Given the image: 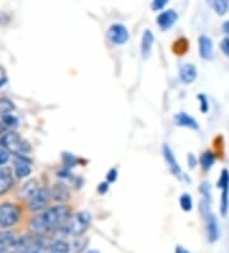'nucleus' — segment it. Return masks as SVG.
<instances>
[{"instance_id": "nucleus-1", "label": "nucleus", "mask_w": 229, "mask_h": 253, "mask_svg": "<svg viewBox=\"0 0 229 253\" xmlns=\"http://www.w3.org/2000/svg\"><path fill=\"white\" fill-rule=\"evenodd\" d=\"M70 216V207L66 205H56V206L45 210L40 215L32 217L30 222L31 232L32 234L45 237L49 233L60 230Z\"/></svg>"}, {"instance_id": "nucleus-2", "label": "nucleus", "mask_w": 229, "mask_h": 253, "mask_svg": "<svg viewBox=\"0 0 229 253\" xmlns=\"http://www.w3.org/2000/svg\"><path fill=\"white\" fill-rule=\"evenodd\" d=\"M91 213L86 212V211H80V212H76L74 215H71L66 220V222L60 229V232L64 235H67V237H82L88 230L89 225H91Z\"/></svg>"}, {"instance_id": "nucleus-3", "label": "nucleus", "mask_w": 229, "mask_h": 253, "mask_svg": "<svg viewBox=\"0 0 229 253\" xmlns=\"http://www.w3.org/2000/svg\"><path fill=\"white\" fill-rule=\"evenodd\" d=\"M49 247V242L42 235H25L17 239L13 252L15 253H33L41 252L42 250Z\"/></svg>"}, {"instance_id": "nucleus-4", "label": "nucleus", "mask_w": 229, "mask_h": 253, "mask_svg": "<svg viewBox=\"0 0 229 253\" xmlns=\"http://www.w3.org/2000/svg\"><path fill=\"white\" fill-rule=\"evenodd\" d=\"M0 143H1V147L5 148L9 154H14L15 156H22V155H26L27 151H30L28 143L14 130L4 133L0 139Z\"/></svg>"}, {"instance_id": "nucleus-5", "label": "nucleus", "mask_w": 229, "mask_h": 253, "mask_svg": "<svg viewBox=\"0 0 229 253\" xmlns=\"http://www.w3.org/2000/svg\"><path fill=\"white\" fill-rule=\"evenodd\" d=\"M19 219H21V209L17 205L10 202L0 205V228H12L19 221Z\"/></svg>"}, {"instance_id": "nucleus-6", "label": "nucleus", "mask_w": 229, "mask_h": 253, "mask_svg": "<svg viewBox=\"0 0 229 253\" xmlns=\"http://www.w3.org/2000/svg\"><path fill=\"white\" fill-rule=\"evenodd\" d=\"M51 200V189H49L47 187H41L28 198V209L31 211H33V212L42 211L43 209L47 207V205L50 204Z\"/></svg>"}, {"instance_id": "nucleus-7", "label": "nucleus", "mask_w": 229, "mask_h": 253, "mask_svg": "<svg viewBox=\"0 0 229 253\" xmlns=\"http://www.w3.org/2000/svg\"><path fill=\"white\" fill-rule=\"evenodd\" d=\"M108 39L115 45H124L129 40V31L124 25H112L108 30Z\"/></svg>"}, {"instance_id": "nucleus-8", "label": "nucleus", "mask_w": 229, "mask_h": 253, "mask_svg": "<svg viewBox=\"0 0 229 253\" xmlns=\"http://www.w3.org/2000/svg\"><path fill=\"white\" fill-rule=\"evenodd\" d=\"M32 173V161L26 156H15L14 161V174L18 178H26Z\"/></svg>"}, {"instance_id": "nucleus-9", "label": "nucleus", "mask_w": 229, "mask_h": 253, "mask_svg": "<svg viewBox=\"0 0 229 253\" xmlns=\"http://www.w3.org/2000/svg\"><path fill=\"white\" fill-rule=\"evenodd\" d=\"M198 54L204 60H211L214 58L213 40L206 35L198 37Z\"/></svg>"}, {"instance_id": "nucleus-10", "label": "nucleus", "mask_w": 229, "mask_h": 253, "mask_svg": "<svg viewBox=\"0 0 229 253\" xmlns=\"http://www.w3.org/2000/svg\"><path fill=\"white\" fill-rule=\"evenodd\" d=\"M178 14L174 12L173 9H168L165 12H162L157 17V25L161 27V30L165 31V30H169L172 26L177 22Z\"/></svg>"}, {"instance_id": "nucleus-11", "label": "nucleus", "mask_w": 229, "mask_h": 253, "mask_svg": "<svg viewBox=\"0 0 229 253\" xmlns=\"http://www.w3.org/2000/svg\"><path fill=\"white\" fill-rule=\"evenodd\" d=\"M163 156H164L165 163L168 164V167L171 169L172 174L174 176L181 178L182 176V170H181V167L178 165V161L176 160V156H174L173 151H172L171 147L168 145H163Z\"/></svg>"}, {"instance_id": "nucleus-12", "label": "nucleus", "mask_w": 229, "mask_h": 253, "mask_svg": "<svg viewBox=\"0 0 229 253\" xmlns=\"http://www.w3.org/2000/svg\"><path fill=\"white\" fill-rule=\"evenodd\" d=\"M205 217H206V234H208V239L210 243H214V242H217L219 239V222H218L215 215L211 212Z\"/></svg>"}, {"instance_id": "nucleus-13", "label": "nucleus", "mask_w": 229, "mask_h": 253, "mask_svg": "<svg viewBox=\"0 0 229 253\" xmlns=\"http://www.w3.org/2000/svg\"><path fill=\"white\" fill-rule=\"evenodd\" d=\"M14 185L12 170L8 168H0V196L5 195Z\"/></svg>"}, {"instance_id": "nucleus-14", "label": "nucleus", "mask_w": 229, "mask_h": 253, "mask_svg": "<svg viewBox=\"0 0 229 253\" xmlns=\"http://www.w3.org/2000/svg\"><path fill=\"white\" fill-rule=\"evenodd\" d=\"M178 74H180V80L182 81L183 84H193L194 81L197 78V69H196V67L194 64L187 63V64H183L181 67Z\"/></svg>"}, {"instance_id": "nucleus-15", "label": "nucleus", "mask_w": 229, "mask_h": 253, "mask_svg": "<svg viewBox=\"0 0 229 253\" xmlns=\"http://www.w3.org/2000/svg\"><path fill=\"white\" fill-rule=\"evenodd\" d=\"M174 123L177 124L178 126H185V128H189V129H198L197 121L194 119L187 113H178V114H176V117H174Z\"/></svg>"}, {"instance_id": "nucleus-16", "label": "nucleus", "mask_w": 229, "mask_h": 253, "mask_svg": "<svg viewBox=\"0 0 229 253\" xmlns=\"http://www.w3.org/2000/svg\"><path fill=\"white\" fill-rule=\"evenodd\" d=\"M153 42H154V36L150 30H145L141 39V55L144 59H148L152 54Z\"/></svg>"}, {"instance_id": "nucleus-17", "label": "nucleus", "mask_w": 229, "mask_h": 253, "mask_svg": "<svg viewBox=\"0 0 229 253\" xmlns=\"http://www.w3.org/2000/svg\"><path fill=\"white\" fill-rule=\"evenodd\" d=\"M17 239L18 237H15L14 233L6 232V230L0 232V251L13 250L17 243Z\"/></svg>"}, {"instance_id": "nucleus-18", "label": "nucleus", "mask_w": 229, "mask_h": 253, "mask_svg": "<svg viewBox=\"0 0 229 253\" xmlns=\"http://www.w3.org/2000/svg\"><path fill=\"white\" fill-rule=\"evenodd\" d=\"M51 195L52 200H56L59 202H66L67 200H70V191L65 184H56L51 189Z\"/></svg>"}, {"instance_id": "nucleus-19", "label": "nucleus", "mask_w": 229, "mask_h": 253, "mask_svg": "<svg viewBox=\"0 0 229 253\" xmlns=\"http://www.w3.org/2000/svg\"><path fill=\"white\" fill-rule=\"evenodd\" d=\"M47 253H70V244L64 239H56L49 244Z\"/></svg>"}, {"instance_id": "nucleus-20", "label": "nucleus", "mask_w": 229, "mask_h": 253, "mask_svg": "<svg viewBox=\"0 0 229 253\" xmlns=\"http://www.w3.org/2000/svg\"><path fill=\"white\" fill-rule=\"evenodd\" d=\"M215 160H217V156L215 154L211 151H206L201 155V158H200V165L204 170H210L213 168V165L215 164Z\"/></svg>"}, {"instance_id": "nucleus-21", "label": "nucleus", "mask_w": 229, "mask_h": 253, "mask_svg": "<svg viewBox=\"0 0 229 253\" xmlns=\"http://www.w3.org/2000/svg\"><path fill=\"white\" fill-rule=\"evenodd\" d=\"M210 5L218 16H224L229 9V3L226 0H213L210 1Z\"/></svg>"}, {"instance_id": "nucleus-22", "label": "nucleus", "mask_w": 229, "mask_h": 253, "mask_svg": "<svg viewBox=\"0 0 229 253\" xmlns=\"http://www.w3.org/2000/svg\"><path fill=\"white\" fill-rule=\"evenodd\" d=\"M229 209V185L222 189V197H220V213L222 216H227Z\"/></svg>"}, {"instance_id": "nucleus-23", "label": "nucleus", "mask_w": 229, "mask_h": 253, "mask_svg": "<svg viewBox=\"0 0 229 253\" xmlns=\"http://www.w3.org/2000/svg\"><path fill=\"white\" fill-rule=\"evenodd\" d=\"M37 189H38V187H37L36 182H34V180H31V182L26 183V184L23 185V188L21 189V193H19V197L27 198V200H28V198L33 195Z\"/></svg>"}, {"instance_id": "nucleus-24", "label": "nucleus", "mask_w": 229, "mask_h": 253, "mask_svg": "<svg viewBox=\"0 0 229 253\" xmlns=\"http://www.w3.org/2000/svg\"><path fill=\"white\" fill-rule=\"evenodd\" d=\"M87 243H88V241L83 237L74 238L73 243L70 244V253H82L86 248Z\"/></svg>"}, {"instance_id": "nucleus-25", "label": "nucleus", "mask_w": 229, "mask_h": 253, "mask_svg": "<svg viewBox=\"0 0 229 253\" xmlns=\"http://www.w3.org/2000/svg\"><path fill=\"white\" fill-rule=\"evenodd\" d=\"M13 110H14L13 102L9 99H6V97H1L0 99V115L4 117V115L12 114Z\"/></svg>"}, {"instance_id": "nucleus-26", "label": "nucleus", "mask_w": 229, "mask_h": 253, "mask_svg": "<svg viewBox=\"0 0 229 253\" xmlns=\"http://www.w3.org/2000/svg\"><path fill=\"white\" fill-rule=\"evenodd\" d=\"M180 206L183 211H186V212H190V211L193 210V198L189 193H183L180 198Z\"/></svg>"}, {"instance_id": "nucleus-27", "label": "nucleus", "mask_w": 229, "mask_h": 253, "mask_svg": "<svg viewBox=\"0 0 229 253\" xmlns=\"http://www.w3.org/2000/svg\"><path fill=\"white\" fill-rule=\"evenodd\" d=\"M229 185V170L223 169L222 170V173H220L219 179H218L217 187L219 189H223L224 187H228Z\"/></svg>"}, {"instance_id": "nucleus-28", "label": "nucleus", "mask_w": 229, "mask_h": 253, "mask_svg": "<svg viewBox=\"0 0 229 253\" xmlns=\"http://www.w3.org/2000/svg\"><path fill=\"white\" fill-rule=\"evenodd\" d=\"M197 100L200 101V111H201L202 114H206V113L209 111V109H210L208 97H206L204 93H200V95L197 96Z\"/></svg>"}, {"instance_id": "nucleus-29", "label": "nucleus", "mask_w": 229, "mask_h": 253, "mask_svg": "<svg viewBox=\"0 0 229 253\" xmlns=\"http://www.w3.org/2000/svg\"><path fill=\"white\" fill-rule=\"evenodd\" d=\"M200 192H201L202 196L205 197V201L210 202V200H211V188H210V184H209L208 182H206V183L204 182L201 185H200Z\"/></svg>"}, {"instance_id": "nucleus-30", "label": "nucleus", "mask_w": 229, "mask_h": 253, "mask_svg": "<svg viewBox=\"0 0 229 253\" xmlns=\"http://www.w3.org/2000/svg\"><path fill=\"white\" fill-rule=\"evenodd\" d=\"M1 123L5 124L6 126H12L13 128V126H18V119H17L13 114H8V115H4Z\"/></svg>"}, {"instance_id": "nucleus-31", "label": "nucleus", "mask_w": 229, "mask_h": 253, "mask_svg": "<svg viewBox=\"0 0 229 253\" xmlns=\"http://www.w3.org/2000/svg\"><path fill=\"white\" fill-rule=\"evenodd\" d=\"M9 159H10L9 152L6 151L5 148L0 146V167H1V165H5V164L9 161Z\"/></svg>"}, {"instance_id": "nucleus-32", "label": "nucleus", "mask_w": 229, "mask_h": 253, "mask_svg": "<svg viewBox=\"0 0 229 253\" xmlns=\"http://www.w3.org/2000/svg\"><path fill=\"white\" fill-rule=\"evenodd\" d=\"M220 50L223 51V54L229 58V37H224L222 42H220Z\"/></svg>"}, {"instance_id": "nucleus-33", "label": "nucleus", "mask_w": 229, "mask_h": 253, "mask_svg": "<svg viewBox=\"0 0 229 253\" xmlns=\"http://www.w3.org/2000/svg\"><path fill=\"white\" fill-rule=\"evenodd\" d=\"M167 5V0H156L152 3V9L153 10H161Z\"/></svg>"}, {"instance_id": "nucleus-34", "label": "nucleus", "mask_w": 229, "mask_h": 253, "mask_svg": "<svg viewBox=\"0 0 229 253\" xmlns=\"http://www.w3.org/2000/svg\"><path fill=\"white\" fill-rule=\"evenodd\" d=\"M116 178H117V170L113 168V169H111L110 171H108V174H107V183L115 182Z\"/></svg>"}, {"instance_id": "nucleus-35", "label": "nucleus", "mask_w": 229, "mask_h": 253, "mask_svg": "<svg viewBox=\"0 0 229 253\" xmlns=\"http://www.w3.org/2000/svg\"><path fill=\"white\" fill-rule=\"evenodd\" d=\"M6 81H8V77H6L5 69L3 67H0V87L4 86L6 84Z\"/></svg>"}, {"instance_id": "nucleus-36", "label": "nucleus", "mask_w": 229, "mask_h": 253, "mask_svg": "<svg viewBox=\"0 0 229 253\" xmlns=\"http://www.w3.org/2000/svg\"><path fill=\"white\" fill-rule=\"evenodd\" d=\"M189 165L191 169H194L197 165V160H196V158L193 154H189Z\"/></svg>"}, {"instance_id": "nucleus-37", "label": "nucleus", "mask_w": 229, "mask_h": 253, "mask_svg": "<svg viewBox=\"0 0 229 253\" xmlns=\"http://www.w3.org/2000/svg\"><path fill=\"white\" fill-rule=\"evenodd\" d=\"M107 189H108V183H101L99 184V187H98V192L101 193V195H104L107 192Z\"/></svg>"}, {"instance_id": "nucleus-38", "label": "nucleus", "mask_w": 229, "mask_h": 253, "mask_svg": "<svg viewBox=\"0 0 229 253\" xmlns=\"http://www.w3.org/2000/svg\"><path fill=\"white\" fill-rule=\"evenodd\" d=\"M222 30H223L224 34L227 35V37H229V21H226L222 26Z\"/></svg>"}, {"instance_id": "nucleus-39", "label": "nucleus", "mask_w": 229, "mask_h": 253, "mask_svg": "<svg viewBox=\"0 0 229 253\" xmlns=\"http://www.w3.org/2000/svg\"><path fill=\"white\" fill-rule=\"evenodd\" d=\"M174 253H191L189 250H186V248H183L182 246H177L176 247V250H174Z\"/></svg>"}, {"instance_id": "nucleus-40", "label": "nucleus", "mask_w": 229, "mask_h": 253, "mask_svg": "<svg viewBox=\"0 0 229 253\" xmlns=\"http://www.w3.org/2000/svg\"><path fill=\"white\" fill-rule=\"evenodd\" d=\"M88 253H99V252H98V251H89Z\"/></svg>"}, {"instance_id": "nucleus-41", "label": "nucleus", "mask_w": 229, "mask_h": 253, "mask_svg": "<svg viewBox=\"0 0 229 253\" xmlns=\"http://www.w3.org/2000/svg\"><path fill=\"white\" fill-rule=\"evenodd\" d=\"M4 252H5V251H0V253H4Z\"/></svg>"}]
</instances>
